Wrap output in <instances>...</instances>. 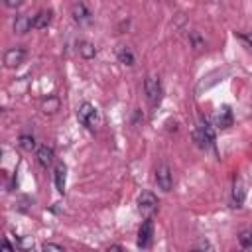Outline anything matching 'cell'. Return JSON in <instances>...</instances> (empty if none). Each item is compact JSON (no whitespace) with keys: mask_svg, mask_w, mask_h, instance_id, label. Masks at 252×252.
Segmentation results:
<instances>
[{"mask_svg":"<svg viewBox=\"0 0 252 252\" xmlns=\"http://www.w3.org/2000/svg\"><path fill=\"white\" fill-rule=\"evenodd\" d=\"M77 120L79 124H83L85 128H94L96 126V120H98V112L94 108V104L91 102H81L79 108H77Z\"/></svg>","mask_w":252,"mask_h":252,"instance_id":"obj_1","label":"cell"},{"mask_svg":"<svg viewBox=\"0 0 252 252\" xmlns=\"http://www.w3.org/2000/svg\"><path fill=\"white\" fill-rule=\"evenodd\" d=\"M158 205H159V201H158V197L152 191L140 193V197H138V211H140V215L144 219H152L154 213L158 211Z\"/></svg>","mask_w":252,"mask_h":252,"instance_id":"obj_2","label":"cell"},{"mask_svg":"<svg viewBox=\"0 0 252 252\" xmlns=\"http://www.w3.org/2000/svg\"><path fill=\"white\" fill-rule=\"evenodd\" d=\"M144 93H146V98H148L150 104H158V102H159V96H161V83H159V77L148 75L146 81H144Z\"/></svg>","mask_w":252,"mask_h":252,"instance_id":"obj_3","label":"cell"},{"mask_svg":"<svg viewBox=\"0 0 252 252\" xmlns=\"http://www.w3.org/2000/svg\"><path fill=\"white\" fill-rule=\"evenodd\" d=\"M156 183H158V187L163 193L171 191V187H173V173H171V167L167 163H159L156 167Z\"/></svg>","mask_w":252,"mask_h":252,"instance_id":"obj_4","label":"cell"},{"mask_svg":"<svg viewBox=\"0 0 252 252\" xmlns=\"http://www.w3.org/2000/svg\"><path fill=\"white\" fill-rule=\"evenodd\" d=\"M152 238H154V220L152 219H144V222L138 228V240H136L138 248H142V250L150 248Z\"/></svg>","mask_w":252,"mask_h":252,"instance_id":"obj_5","label":"cell"},{"mask_svg":"<svg viewBox=\"0 0 252 252\" xmlns=\"http://www.w3.org/2000/svg\"><path fill=\"white\" fill-rule=\"evenodd\" d=\"M24 59H26V49H24V47H20V45L10 47V49H6V53H4V67L16 69V67H20V65L24 63Z\"/></svg>","mask_w":252,"mask_h":252,"instance_id":"obj_6","label":"cell"},{"mask_svg":"<svg viewBox=\"0 0 252 252\" xmlns=\"http://www.w3.org/2000/svg\"><path fill=\"white\" fill-rule=\"evenodd\" d=\"M215 122H217V128H220V130H226V128H230L232 126V122H234V116H232V110H230V106H220L219 108V112L215 114Z\"/></svg>","mask_w":252,"mask_h":252,"instance_id":"obj_7","label":"cell"},{"mask_svg":"<svg viewBox=\"0 0 252 252\" xmlns=\"http://www.w3.org/2000/svg\"><path fill=\"white\" fill-rule=\"evenodd\" d=\"M33 28V16L28 14H18L14 20V32L16 33H28Z\"/></svg>","mask_w":252,"mask_h":252,"instance_id":"obj_8","label":"cell"},{"mask_svg":"<svg viewBox=\"0 0 252 252\" xmlns=\"http://www.w3.org/2000/svg\"><path fill=\"white\" fill-rule=\"evenodd\" d=\"M53 181H55V189L59 193H65V181H67V165L65 163H57L55 171H53Z\"/></svg>","mask_w":252,"mask_h":252,"instance_id":"obj_9","label":"cell"},{"mask_svg":"<svg viewBox=\"0 0 252 252\" xmlns=\"http://www.w3.org/2000/svg\"><path fill=\"white\" fill-rule=\"evenodd\" d=\"M53 159H55V154H53V148L51 146L43 144V146L37 148V161H39V165L49 167L53 163Z\"/></svg>","mask_w":252,"mask_h":252,"instance_id":"obj_10","label":"cell"},{"mask_svg":"<svg viewBox=\"0 0 252 252\" xmlns=\"http://www.w3.org/2000/svg\"><path fill=\"white\" fill-rule=\"evenodd\" d=\"M244 197H246L244 183H242L240 177H236V179H234V187H232V207H242Z\"/></svg>","mask_w":252,"mask_h":252,"instance_id":"obj_11","label":"cell"},{"mask_svg":"<svg viewBox=\"0 0 252 252\" xmlns=\"http://www.w3.org/2000/svg\"><path fill=\"white\" fill-rule=\"evenodd\" d=\"M91 12H89V8L85 6V4H75L73 6V20L77 22V24H89L91 22Z\"/></svg>","mask_w":252,"mask_h":252,"instance_id":"obj_12","label":"cell"},{"mask_svg":"<svg viewBox=\"0 0 252 252\" xmlns=\"http://www.w3.org/2000/svg\"><path fill=\"white\" fill-rule=\"evenodd\" d=\"M59 108H61V100H59V96H55V94H49L47 98L41 100V110H43L45 114H55Z\"/></svg>","mask_w":252,"mask_h":252,"instance_id":"obj_13","label":"cell"},{"mask_svg":"<svg viewBox=\"0 0 252 252\" xmlns=\"http://www.w3.org/2000/svg\"><path fill=\"white\" fill-rule=\"evenodd\" d=\"M51 16H53L51 10H39V12L33 16V28H35V30H43V28H47L49 22H51Z\"/></svg>","mask_w":252,"mask_h":252,"instance_id":"obj_14","label":"cell"},{"mask_svg":"<svg viewBox=\"0 0 252 252\" xmlns=\"http://www.w3.org/2000/svg\"><path fill=\"white\" fill-rule=\"evenodd\" d=\"M77 51H79V55H81L83 59H93V57L96 55V47H94L91 41H87V39H81V41L77 43Z\"/></svg>","mask_w":252,"mask_h":252,"instance_id":"obj_15","label":"cell"},{"mask_svg":"<svg viewBox=\"0 0 252 252\" xmlns=\"http://www.w3.org/2000/svg\"><path fill=\"white\" fill-rule=\"evenodd\" d=\"M118 61L122 63V65H128V67H132L134 65V53H132V49L130 47H126V45H120L118 47Z\"/></svg>","mask_w":252,"mask_h":252,"instance_id":"obj_16","label":"cell"},{"mask_svg":"<svg viewBox=\"0 0 252 252\" xmlns=\"http://www.w3.org/2000/svg\"><path fill=\"white\" fill-rule=\"evenodd\" d=\"M201 132H203V136H205V140L209 142V146H215V130H213V126L209 124V120L207 118H203L201 122H199V126H197Z\"/></svg>","mask_w":252,"mask_h":252,"instance_id":"obj_17","label":"cell"},{"mask_svg":"<svg viewBox=\"0 0 252 252\" xmlns=\"http://www.w3.org/2000/svg\"><path fill=\"white\" fill-rule=\"evenodd\" d=\"M238 242L242 248H252V230L250 228H242L238 232Z\"/></svg>","mask_w":252,"mask_h":252,"instance_id":"obj_18","label":"cell"},{"mask_svg":"<svg viewBox=\"0 0 252 252\" xmlns=\"http://www.w3.org/2000/svg\"><path fill=\"white\" fill-rule=\"evenodd\" d=\"M20 146L26 150V152H32V150H35V138L33 136H28V134H22L20 136Z\"/></svg>","mask_w":252,"mask_h":252,"instance_id":"obj_19","label":"cell"},{"mask_svg":"<svg viewBox=\"0 0 252 252\" xmlns=\"http://www.w3.org/2000/svg\"><path fill=\"white\" fill-rule=\"evenodd\" d=\"M18 248H20L22 252L32 250V248H33V238H32V236H22V238L18 240Z\"/></svg>","mask_w":252,"mask_h":252,"instance_id":"obj_20","label":"cell"},{"mask_svg":"<svg viewBox=\"0 0 252 252\" xmlns=\"http://www.w3.org/2000/svg\"><path fill=\"white\" fill-rule=\"evenodd\" d=\"M191 252H213V246H211L207 240H199V242L193 246Z\"/></svg>","mask_w":252,"mask_h":252,"instance_id":"obj_21","label":"cell"},{"mask_svg":"<svg viewBox=\"0 0 252 252\" xmlns=\"http://www.w3.org/2000/svg\"><path fill=\"white\" fill-rule=\"evenodd\" d=\"M41 252H65V250H63V246H59L55 242H45L41 246Z\"/></svg>","mask_w":252,"mask_h":252,"instance_id":"obj_22","label":"cell"},{"mask_svg":"<svg viewBox=\"0 0 252 252\" xmlns=\"http://www.w3.org/2000/svg\"><path fill=\"white\" fill-rule=\"evenodd\" d=\"M189 37H191V43H193V47H195V49H201V47L205 45V41L201 39V35H199L197 32H191V33H189Z\"/></svg>","mask_w":252,"mask_h":252,"instance_id":"obj_23","label":"cell"},{"mask_svg":"<svg viewBox=\"0 0 252 252\" xmlns=\"http://www.w3.org/2000/svg\"><path fill=\"white\" fill-rule=\"evenodd\" d=\"M236 37H238V39H242V41L248 45V49L252 51V35H246V33H236Z\"/></svg>","mask_w":252,"mask_h":252,"instance_id":"obj_24","label":"cell"},{"mask_svg":"<svg viewBox=\"0 0 252 252\" xmlns=\"http://www.w3.org/2000/svg\"><path fill=\"white\" fill-rule=\"evenodd\" d=\"M0 252H16V248H14V246H12L8 240H4V242H2V248H0Z\"/></svg>","mask_w":252,"mask_h":252,"instance_id":"obj_25","label":"cell"},{"mask_svg":"<svg viewBox=\"0 0 252 252\" xmlns=\"http://www.w3.org/2000/svg\"><path fill=\"white\" fill-rule=\"evenodd\" d=\"M106 252H124V248H122L120 244H112V246H108Z\"/></svg>","mask_w":252,"mask_h":252,"instance_id":"obj_26","label":"cell"},{"mask_svg":"<svg viewBox=\"0 0 252 252\" xmlns=\"http://www.w3.org/2000/svg\"><path fill=\"white\" fill-rule=\"evenodd\" d=\"M4 4H6V6H8V8H16V6H20V4H22V2H20V0H6V2H4Z\"/></svg>","mask_w":252,"mask_h":252,"instance_id":"obj_27","label":"cell"},{"mask_svg":"<svg viewBox=\"0 0 252 252\" xmlns=\"http://www.w3.org/2000/svg\"><path fill=\"white\" fill-rule=\"evenodd\" d=\"M232 252H242V250H240V248H238V250H236V248H234V250H232Z\"/></svg>","mask_w":252,"mask_h":252,"instance_id":"obj_28","label":"cell"}]
</instances>
